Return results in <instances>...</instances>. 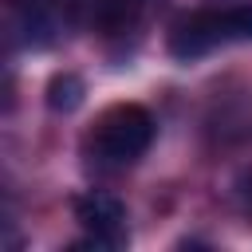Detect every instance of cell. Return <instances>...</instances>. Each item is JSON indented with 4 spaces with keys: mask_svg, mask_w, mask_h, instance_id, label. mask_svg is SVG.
<instances>
[{
    "mask_svg": "<svg viewBox=\"0 0 252 252\" xmlns=\"http://www.w3.org/2000/svg\"><path fill=\"white\" fill-rule=\"evenodd\" d=\"M252 39V0H201L169 28V55L189 63L228 43Z\"/></svg>",
    "mask_w": 252,
    "mask_h": 252,
    "instance_id": "6da1fadb",
    "label": "cell"
},
{
    "mask_svg": "<svg viewBox=\"0 0 252 252\" xmlns=\"http://www.w3.org/2000/svg\"><path fill=\"white\" fill-rule=\"evenodd\" d=\"M154 142V118L146 106L138 102H118L106 106L94 126L83 138V158L91 169L98 173H118L126 165H134Z\"/></svg>",
    "mask_w": 252,
    "mask_h": 252,
    "instance_id": "7a4b0ae2",
    "label": "cell"
},
{
    "mask_svg": "<svg viewBox=\"0 0 252 252\" xmlns=\"http://www.w3.org/2000/svg\"><path fill=\"white\" fill-rule=\"evenodd\" d=\"M71 28L67 0H8L4 4V35L12 47H55Z\"/></svg>",
    "mask_w": 252,
    "mask_h": 252,
    "instance_id": "3957f363",
    "label": "cell"
},
{
    "mask_svg": "<svg viewBox=\"0 0 252 252\" xmlns=\"http://www.w3.org/2000/svg\"><path fill=\"white\" fill-rule=\"evenodd\" d=\"M71 209H75L79 228L87 232L79 248H102V252H110V248H122L130 240V232H126V205L114 193L87 189V193H79L71 201Z\"/></svg>",
    "mask_w": 252,
    "mask_h": 252,
    "instance_id": "277c9868",
    "label": "cell"
},
{
    "mask_svg": "<svg viewBox=\"0 0 252 252\" xmlns=\"http://www.w3.org/2000/svg\"><path fill=\"white\" fill-rule=\"evenodd\" d=\"M67 12L75 32L122 39L126 32H138V24L150 12V0H67Z\"/></svg>",
    "mask_w": 252,
    "mask_h": 252,
    "instance_id": "5b68a950",
    "label": "cell"
},
{
    "mask_svg": "<svg viewBox=\"0 0 252 252\" xmlns=\"http://www.w3.org/2000/svg\"><path fill=\"white\" fill-rule=\"evenodd\" d=\"M83 94H87V83H83L79 75H71V71L55 75V79L47 83V106H51L55 114H71V110L83 102Z\"/></svg>",
    "mask_w": 252,
    "mask_h": 252,
    "instance_id": "8992f818",
    "label": "cell"
}]
</instances>
